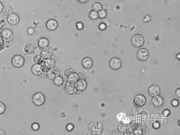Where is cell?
<instances>
[{
  "instance_id": "cell-1",
  "label": "cell",
  "mask_w": 180,
  "mask_h": 135,
  "mask_svg": "<svg viewBox=\"0 0 180 135\" xmlns=\"http://www.w3.org/2000/svg\"><path fill=\"white\" fill-rule=\"evenodd\" d=\"M145 39L141 34H134L131 38V42L134 48H140L142 47L144 44Z\"/></svg>"
},
{
  "instance_id": "cell-2",
  "label": "cell",
  "mask_w": 180,
  "mask_h": 135,
  "mask_svg": "<svg viewBox=\"0 0 180 135\" xmlns=\"http://www.w3.org/2000/svg\"><path fill=\"white\" fill-rule=\"evenodd\" d=\"M146 102V98L143 95L139 94L136 95L133 101V104L136 108H140L144 106Z\"/></svg>"
},
{
  "instance_id": "cell-3",
  "label": "cell",
  "mask_w": 180,
  "mask_h": 135,
  "mask_svg": "<svg viewBox=\"0 0 180 135\" xmlns=\"http://www.w3.org/2000/svg\"><path fill=\"white\" fill-rule=\"evenodd\" d=\"M45 96L44 94L41 92H37L33 94L32 96V102L33 104L36 106H41L45 102Z\"/></svg>"
},
{
  "instance_id": "cell-4",
  "label": "cell",
  "mask_w": 180,
  "mask_h": 135,
  "mask_svg": "<svg viewBox=\"0 0 180 135\" xmlns=\"http://www.w3.org/2000/svg\"><path fill=\"white\" fill-rule=\"evenodd\" d=\"M90 130L94 135H99L103 131V125L100 123L93 122L88 125Z\"/></svg>"
},
{
  "instance_id": "cell-5",
  "label": "cell",
  "mask_w": 180,
  "mask_h": 135,
  "mask_svg": "<svg viewBox=\"0 0 180 135\" xmlns=\"http://www.w3.org/2000/svg\"><path fill=\"white\" fill-rule=\"evenodd\" d=\"M11 63L15 68H22L25 63V59L20 55H15L12 57Z\"/></svg>"
},
{
  "instance_id": "cell-6",
  "label": "cell",
  "mask_w": 180,
  "mask_h": 135,
  "mask_svg": "<svg viewBox=\"0 0 180 135\" xmlns=\"http://www.w3.org/2000/svg\"><path fill=\"white\" fill-rule=\"evenodd\" d=\"M150 54L148 50L145 48L139 49L136 52V57L141 61H145L148 59Z\"/></svg>"
},
{
  "instance_id": "cell-7",
  "label": "cell",
  "mask_w": 180,
  "mask_h": 135,
  "mask_svg": "<svg viewBox=\"0 0 180 135\" xmlns=\"http://www.w3.org/2000/svg\"><path fill=\"white\" fill-rule=\"evenodd\" d=\"M122 65L121 60L116 57H113L109 61V67L113 70H118Z\"/></svg>"
},
{
  "instance_id": "cell-8",
  "label": "cell",
  "mask_w": 180,
  "mask_h": 135,
  "mask_svg": "<svg viewBox=\"0 0 180 135\" xmlns=\"http://www.w3.org/2000/svg\"><path fill=\"white\" fill-rule=\"evenodd\" d=\"M65 90L67 93L69 95L75 94L77 91L76 83L68 82L65 86Z\"/></svg>"
},
{
  "instance_id": "cell-9",
  "label": "cell",
  "mask_w": 180,
  "mask_h": 135,
  "mask_svg": "<svg viewBox=\"0 0 180 135\" xmlns=\"http://www.w3.org/2000/svg\"><path fill=\"white\" fill-rule=\"evenodd\" d=\"M58 27V23L55 19H50L48 20L46 23V28L50 31H55Z\"/></svg>"
},
{
  "instance_id": "cell-10",
  "label": "cell",
  "mask_w": 180,
  "mask_h": 135,
  "mask_svg": "<svg viewBox=\"0 0 180 135\" xmlns=\"http://www.w3.org/2000/svg\"><path fill=\"white\" fill-rule=\"evenodd\" d=\"M20 20V18L16 13H11L8 16V23L11 25H16L18 24Z\"/></svg>"
},
{
  "instance_id": "cell-11",
  "label": "cell",
  "mask_w": 180,
  "mask_h": 135,
  "mask_svg": "<svg viewBox=\"0 0 180 135\" xmlns=\"http://www.w3.org/2000/svg\"><path fill=\"white\" fill-rule=\"evenodd\" d=\"M161 93V89L159 88V86L156 85V84H153L151 85V86L148 88V93L149 94L150 96H155L158 95Z\"/></svg>"
},
{
  "instance_id": "cell-12",
  "label": "cell",
  "mask_w": 180,
  "mask_h": 135,
  "mask_svg": "<svg viewBox=\"0 0 180 135\" xmlns=\"http://www.w3.org/2000/svg\"><path fill=\"white\" fill-rule=\"evenodd\" d=\"M151 102L152 105L155 107H160L164 104V99L161 96L158 95L157 96H153L151 100Z\"/></svg>"
},
{
  "instance_id": "cell-13",
  "label": "cell",
  "mask_w": 180,
  "mask_h": 135,
  "mask_svg": "<svg viewBox=\"0 0 180 135\" xmlns=\"http://www.w3.org/2000/svg\"><path fill=\"white\" fill-rule=\"evenodd\" d=\"M81 65L85 69L89 70L91 68L93 65V61L92 59L90 57H85L81 61Z\"/></svg>"
},
{
  "instance_id": "cell-14",
  "label": "cell",
  "mask_w": 180,
  "mask_h": 135,
  "mask_svg": "<svg viewBox=\"0 0 180 135\" xmlns=\"http://www.w3.org/2000/svg\"><path fill=\"white\" fill-rule=\"evenodd\" d=\"M31 72L34 75H40L42 74V65L39 64H34L31 68Z\"/></svg>"
},
{
  "instance_id": "cell-15",
  "label": "cell",
  "mask_w": 180,
  "mask_h": 135,
  "mask_svg": "<svg viewBox=\"0 0 180 135\" xmlns=\"http://www.w3.org/2000/svg\"><path fill=\"white\" fill-rule=\"evenodd\" d=\"M49 45V41L48 38L45 37H41L39 38L38 41V45L41 49H44L48 47Z\"/></svg>"
},
{
  "instance_id": "cell-16",
  "label": "cell",
  "mask_w": 180,
  "mask_h": 135,
  "mask_svg": "<svg viewBox=\"0 0 180 135\" xmlns=\"http://www.w3.org/2000/svg\"><path fill=\"white\" fill-rule=\"evenodd\" d=\"M76 85H77V90L83 92L85 90H86L87 86V84L86 82V80L79 79L77 82L76 83Z\"/></svg>"
},
{
  "instance_id": "cell-17",
  "label": "cell",
  "mask_w": 180,
  "mask_h": 135,
  "mask_svg": "<svg viewBox=\"0 0 180 135\" xmlns=\"http://www.w3.org/2000/svg\"><path fill=\"white\" fill-rule=\"evenodd\" d=\"M55 65V61L52 58H47L44 59V63L43 66L48 68L49 69H50L54 67Z\"/></svg>"
},
{
  "instance_id": "cell-18",
  "label": "cell",
  "mask_w": 180,
  "mask_h": 135,
  "mask_svg": "<svg viewBox=\"0 0 180 135\" xmlns=\"http://www.w3.org/2000/svg\"><path fill=\"white\" fill-rule=\"evenodd\" d=\"M35 47L32 43L27 44L24 48V52L25 54H32L34 52Z\"/></svg>"
},
{
  "instance_id": "cell-19",
  "label": "cell",
  "mask_w": 180,
  "mask_h": 135,
  "mask_svg": "<svg viewBox=\"0 0 180 135\" xmlns=\"http://www.w3.org/2000/svg\"><path fill=\"white\" fill-rule=\"evenodd\" d=\"M43 50H42L41 52V56L44 58V59H47V58H49L51 57V55L52 54V50L49 48H44V49H42Z\"/></svg>"
},
{
  "instance_id": "cell-20",
  "label": "cell",
  "mask_w": 180,
  "mask_h": 135,
  "mask_svg": "<svg viewBox=\"0 0 180 135\" xmlns=\"http://www.w3.org/2000/svg\"><path fill=\"white\" fill-rule=\"evenodd\" d=\"M2 35L5 39H11V38L13 36V33L11 30L7 29L3 31Z\"/></svg>"
},
{
  "instance_id": "cell-21",
  "label": "cell",
  "mask_w": 180,
  "mask_h": 135,
  "mask_svg": "<svg viewBox=\"0 0 180 135\" xmlns=\"http://www.w3.org/2000/svg\"><path fill=\"white\" fill-rule=\"evenodd\" d=\"M68 80L70 82L76 83L79 80V77L77 73L74 72L68 76Z\"/></svg>"
},
{
  "instance_id": "cell-22",
  "label": "cell",
  "mask_w": 180,
  "mask_h": 135,
  "mask_svg": "<svg viewBox=\"0 0 180 135\" xmlns=\"http://www.w3.org/2000/svg\"><path fill=\"white\" fill-rule=\"evenodd\" d=\"M53 82L56 86H61L63 83V79L61 76H55L53 79Z\"/></svg>"
},
{
  "instance_id": "cell-23",
  "label": "cell",
  "mask_w": 180,
  "mask_h": 135,
  "mask_svg": "<svg viewBox=\"0 0 180 135\" xmlns=\"http://www.w3.org/2000/svg\"><path fill=\"white\" fill-rule=\"evenodd\" d=\"M103 6L102 5V4L99 2H95L94 4H92V9L95 11H100L101 9H102Z\"/></svg>"
},
{
  "instance_id": "cell-24",
  "label": "cell",
  "mask_w": 180,
  "mask_h": 135,
  "mask_svg": "<svg viewBox=\"0 0 180 135\" xmlns=\"http://www.w3.org/2000/svg\"><path fill=\"white\" fill-rule=\"evenodd\" d=\"M89 18L92 20H96L98 18V12L91 10L89 12Z\"/></svg>"
},
{
  "instance_id": "cell-25",
  "label": "cell",
  "mask_w": 180,
  "mask_h": 135,
  "mask_svg": "<svg viewBox=\"0 0 180 135\" xmlns=\"http://www.w3.org/2000/svg\"><path fill=\"white\" fill-rule=\"evenodd\" d=\"M98 18L100 19H104L107 17V12L105 9H101L100 11L98 12Z\"/></svg>"
},
{
  "instance_id": "cell-26",
  "label": "cell",
  "mask_w": 180,
  "mask_h": 135,
  "mask_svg": "<svg viewBox=\"0 0 180 135\" xmlns=\"http://www.w3.org/2000/svg\"><path fill=\"white\" fill-rule=\"evenodd\" d=\"M6 105L4 104L3 102H0V114H2L6 111Z\"/></svg>"
},
{
  "instance_id": "cell-27",
  "label": "cell",
  "mask_w": 180,
  "mask_h": 135,
  "mask_svg": "<svg viewBox=\"0 0 180 135\" xmlns=\"http://www.w3.org/2000/svg\"><path fill=\"white\" fill-rule=\"evenodd\" d=\"M39 128H40V126L37 123H34L31 125V129L33 130V131L38 130L39 129Z\"/></svg>"
},
{
  "instance_id": "cell-28",
  "label": "cell",
  "mask_w": 180,
  "mask_h": 135,
  "mask_svg": "<svg viewBox=\"0 0 180 135\" xmlns=\"http://www.w3.org/2000/svg\"><path fill=\"white\" fill-rule=\"evenodd\" d=\"M121 121L123 124L127 125V124H128L131 122V119L128 116H125L122 118Z\"/></svg>"
},
{
  "instance_id": "cell-29",
  "label": "cell",
  "mask_w": 180,
  "mask_h": 135,
  "mask_svg": "<svg viewBox=\"0 0 180 135\" xmlns=\"http://www.w3.org/2000/svg\"><path fill=\"white\" fill-rule=\"evenodd\" d=\"M49 70H50V71L54 75H56L59 73V70H58V69L56 68V67H55V66L53 67V68H50Z\"/></svg>"
},
{
  "instance_id": "cell-30",
  "label": "cell",
  "mask_w": 180,
  "mask_h": 135,
  "mask_svg": "<svg viewBox=\"0 0 180 135\" xmlns=\"http://www.w3.org/2000/svg\"><path fill=\"white\" fill-rule=\"evenodd\" d=\"M66 130L70 132L72 131L74 128V126L72 124L70 123V124H68L66 125Z\"/></svg>"
},
{
  "instance_id": "cell-31",
  "label": "cell",
  "mask_w": 180,
  "mask_h": 135,
  "mask_svg": "<svg viewBox=\"0 0 180 135\" xmlns=\"http://www.w3.org/2000/svg\"><path fill=\"white\" fill-rule=\"evenodd\" d=\"M98 28H99V30H101V31H104V30H105L107 29V25L104 23H100V24H99Z\"/></svg>"
},
{
  "instance_id": "cell-32",
  "label": "cell",
  "mask_w": 180,
  "mask_h": 135,
  "mask_svg": "<svg viewBox=\"0 0 180 135\" xmlns=\"http://www.w3.org/2000/svg\"><path fill=\"white\" fill-rule=\"evenodd\" d=\"M79 77V79L81 80H86V75H85V74L82 72H80L79 73H77Z\"/></svg>"
},
{
  "instance_id": "cell-33",
  "label": "cell",
  "mask_w": 180,
  "mask_h": 135,
  "mask_svg": "<svg viewBox=\"0 0 180 135\" xmlns=\"http://www.w3.org/2000/svg\"><path fill=\"white\" fill-rule=\"evenodd\" d=\"M47 77H48V78L51 79V80H52V79H54V77L56 76V75H54L52 72L50 71V70H49L48 72H47Z\"/></svg>"
},
{
  "instance_id": "cell-34",
  "label": "cell",
  "mask_w": 180,
  "mask_h": 135,
  "mask_svg": "<svg viewBox=\"0 0 180 135\" xmlns=\"http://www.w3.org/2000/svg\"><path fill=\"white\" fill-rule=\"evenodd\" d=\"M76 27L77 30H82L84 29V24L81 22H77L76 24Z\"/></svg>"
},
{
  "instance_id": "cell-35",
  "label": "cell",
  "mask_w": 180,
  "mask_h": 135,
  "mask_svg": "<svg viewBox=\"0 0 180 135\" xmlns=\"http://www.w3.org/2000/svg\"><path fill=\"white\" fill-rule=\"evenodd\" d=\"M74 72V71L73 69H72V68H68V69L66 70L65 71V75H66V76H68L70 73H73Z\"/></svg>"
},
{
  "instance_id": "cell-36",
  "label": "cell",
  "mask_w": 180,
  "mask_h": 135,
  "mask_svg": "<svg viewBox=\"0 0 180 135\" xmlns=\"http://www.w3.org/2000/svg\"><path fill=\"white\" fill-rule=\"evenodd\" d=\"M151 20V17L148 14H146L145 15V17L143 18V21L145 23H148Z\"/></svg>"
},
{
  "instance_id": "cell-37",
  "label": "cell",
  "mask_w": 180,
  "mask_h": 135,
  "mask_svg": "<svg viewBox=\"0 0 180 135\" xmlns=\"http://www.w3.org/2000/svg\"><path fill=\"white\" fill-rule=\"evenodd\" d=\"M171 104L173 106V107H177L179 105V102L176 99H174L171 102Z\"/></svg>"
},
{
  "instance_id": "cell-38",
  "label": "cell",
  "mask_w": 180,
  "mask_h": 135,
  "mask_svg": "<svg viewBox=\"0 0 180 135\" xmlns=\"http://www.w3.org/2000/svg\"><path fill=\"white\" fill-rule=\"evenodd\" d=\"M125 116V113H119L118 116H117V119H118V120L119 121H121L122 119V118Z\"/></svg>"
},
{
  "instance_id": "cell-39",
  "label": "cell",
  "mask_w": 180,
  "mask_h": 135,
  "mask_svg": "<svg viewBox=\"0 0 180 135\" xmlns=\"http://www.w3.org/2000/svg\"><path fill=\"white\" fill-rule=\"evenodd\" d=\"M27 33L30 36H32V35H33V34H34V30L32 27H29V28L27 29Z\"/></svg>"
},
{
  "instance_id": "cell-40",
  "label": "cell",
  "mask_w": 180,
  "mask_h": 135,
  "mask_svg": "<svg viewBox=\"0 0 180 135\" xmlns=\"http://www.w3.org/2000/svg\"><path fill=\"white\" fill-rule=\"evenodd\" d=\"M175 95L176 96V97L177 98H180V88H177L176 89V90L175 91Z\"/></svg>"
},
{
  "instance_id": "cell-41",
  "label": "cell",
  "mask_w": 180,
  "mask_h": 135,
  "mask_svg": "<svg viewBox=\"0 0 180 135\" xmlns=\"http://www.w3.org/2000/svg\"><path fill=\"white\" fill-rule=\"evenodd\" d=\"M152 126H153V127L155 129H159V127H160V124L158 122H155V123L153 124Z\"/></svg>"
},
{
  "instance_id": "cell-42",
  "label": "cell",
  "mask_w": 180,
  "mask_h": 135,
  "mask_svg": "<svg viewBox=\"0 0 180 135\" xmlns=\"http://www.w3.org/2000/svg\"><path fill=\"white\" fill-rule=\"evenodd\" d=\"M163 115L165 116H169V114H170V111L168 110V109H165V110L163 112Z\"/></svg>"
},
{
  "instance_id": "cell-43",
  "label": "cell",
  "mask_w": 180,
  "mask_h": 135,
  "mask_svg": "<svg viewBox=\"0 0 180 135\" xmlns=\"http://www.w3.org/2000/svg\"><path fill=\"white\" fill-rule=\"evenodd\" d=\"M77 2L81 4H84L88 2L89 0H77Z\"/></svg>"
},
{
  "instance_id": "cell-44",
  "label": "cell",
  "mask_w": 180,
  "mask_h": 135,
  "mask_svg": "<svg viewBox=\"0 0 180 135\" xmlns=\"http://www.w3.org/2000/svg\"><path fill=\"white\" fill-rule=\"evenodd\" d=\"M3 8H4V5H3V4H2V2L0 1V13L2 11Z\"/></svg>"
},
{
  "instance_id": "cell-45",
  "label": "cell",
  "mask_w": 180,
  "mask_h": 135,
  "mask_svg": "<svg viewBox=\"0 0 180 135\" xmlns=\"http://www.w3.org/2000/svg\"><path fill=\"white\" fill-rule=\"evenodd\" d=\"M180 53H177L176 54V57L177 59H178V60H180Z\"/></svg>"
},
{
  "instance_id": "cell-46",
  "label": "cell",
  "mask_w": 180,
  "mask_h": 135,
  "mask_svg": "<svg viewBox=\"0 0 180 135\" xmlns=\"http://www.w3.org/2000/svg\"><path fill=\"white\" fill-rule=\"evenodd\" d=\"M1 31H0V36H1Z\"/></svg>"
}]
</instances>
